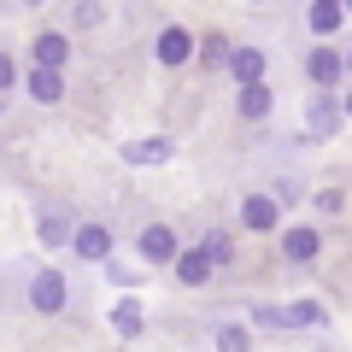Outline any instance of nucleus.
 Here are the masks:
<instances>
[{
    "instance_id": "f257e3e1",
    "label": "nucleus",
    "mask_w": 352,
    "mask_h": 352,
    "mask_svg": "<svg viewBox=\"0 0 352 352\" xmlns=\"http://www.w3.org/2000/svg\"><path fill=\"white\" fill-rule=\"evenodd\" d=\"M141 258H147V264H176V235H170V223H147V229H141Z\"/></svg>"
},
{
    "instance_id": "f03ea898",
    "label": "nucleus",
    "mask_w": 352,
    "mask_h": 352,
    "mask_svg": "<svg viewBox=\"0 0 352 352\" xmlns=\"http://www.w3.org/2000/svg\"><path fill=\"white\" fill-rule=\"evenodd\" d=\"M65 294H71V288H65V276H59V270H41V276L30 282V305H36V311H59V305H65Z\"/></svg>"
},
{
    "instance_id": "7ed1b4c3",
    "label": "nucleus",
    "mask_w": 352,
    "mask_h": 352,
    "mask_svg": "<svg viewBox=\"0 0 352 352\" xmlns=\"http://www.w3.org/2000/svg\"><path fill=\"white\" fill-rule=\"evenodd\" d=\"M71 252H82L88 264H100L106 252H112V229H106V223H82V229H76V241H71Z\"/></svg>"
},
{
    "instance_id": "20e7f679",
    "label": "nucleus",
    "mask_w": 352,
    "mask_h": 352,
    "mask_svg": "<svg viewBox=\"0 0 352 352\" xmlns=\"http://www.w3.org/2000/svg\"><path fill=\"white\" fill-rule=\"evenodd\" d=\"M305 71H311V82H317V88H329V82H340V71H346V59H340L335 47H317L311 59H305Z\"/></svg>"
},
{
    "instance_id": "39448f33",
    "label": "nucleus",
    "mask_w": 352,
    "mask_h": 352,
    "mask_svg": "<svg viewBox=\"0 0 352 352\" xmlns=\"http://www.w3.org/2000/svg\"><path fill=\"white\" fill-rule=\"evenodd\" d=\"M229 71H235L241 88L264 82V53H258V47H235V53H229Z\"/></svg>"
},
{
    "instance_id": "423d86ee",
    "label": "nucleus",
    "mask_w": 352,
    "mask_h": 352,
    "mask_svg": "<svg viewBox=\"0 0 352 352\" xmlns=\"http://www.w3.org/2000/svg\"><path fill=\"white\" fill-rule=\"evenodd\" d=\"M335 124H340V106L329 100V94H317V100H311V118H305V135L323 141V135H335Z\"/></svg>"
},
{
    "instance_id": "0eeeda50",
    "label": "nucleus",
    "mask_w": 352,
    "mask_h": 352,
    "mask_svg": "<svg viewBox=\"0 0 352 352\" xmlns=\"http://www.w3.org/2000/svg\"><path fill=\"white\" fill-rule=\"evenodd\" d=\"M194 59V36L188 30H164L159 36V65H188Z\"/></svg>"
},
{
    "instance_id": "6e6552de",
    "label": "nucleus",
    "mask_w": 352,
    "mask_h": 352,
    "mask_svg": "<svg viewBox=\"0 0 352 352\" xmlns=\"http://www.w3.org/2000/svg\"><path fill=\"white\" fill-rule=\"evenodd\" d=\"M206 276H212V258H206L200 247H194V252H176V282H182V288H200Z\"/></svg>"
},
{
    "instance_id": "1a4fd4ad",
    "label": "nucleus",
    "mask_w": 352,
    "mask_h": 352,
    "mask_svg": "<svg viewBox=\"0 0 352 352\" xmlns=\"http://www.w3.org/2000/svg\"><path fill=\"white\" fill-rule=\"evenodd\" d=\"M317 247H323V241H317V229H288V235H282V252H288L294 264H311Z\"/></svg>"
},
{
    "instance_id": "9d476101",
    "label": "nucleus",
    "mask_w": 352,
    "mask_h": 352,
    "mask_svg": "<svg viewBox=\"0 0 352 352\" xmlns=\"http://www.w3.org/2000/svg\"><path fill=\"white\" fill-rule=\"evenodd\" d=\"M65 59H71V41H65V36H53V30L36 36V65H41V71H59Z\"/></svg>"
},
{
    "instance_id": "9b49d317",
    "label": "nucleus",
    "mask_w": 352,
    "mask_h": 352,
    "mask_svg": "<svg viewBox=\"0 0 352 352\" xmlns=\"http://www.w3.org/2000/svg\"><path fill=\"white\" fill-rule=\"evenodd\" d=\"M124 159H129V164H164V159H170V141H164V135H153V141H129Z\"/></svg>"
},
{
    "instance_id": "f8f14e48",
    "label": "nucleus",
    "mask_w": 352,
    "mask_h": 352,
    "mask_svg": "<svg viewBox=\"0 0 352 352\" xmlns=\"http://www.w3.org/2000/svg\"><path fill=\"white\" fill-rule=\"evenodd\" d=\"M340 24H346V6H340V0H317L311 6V30L317 36H335Z\"/></svg>"
},
{
    "instance_id": "ddd939ff",
    "label": "nucleus",
    "mask_w": 352,
    "mask_h": 352,
    "mask_svg": "<svg viewBox=\"0 0 352 352\" xmlns=\"http://www.w3.org/2000/svg\"><path fill=\"white\" fill-rule=\"evenodd\" d=\"M30 94H36L41 106H53V100L65 94V76H59V71H41V65H36V71H30Z\"/></svg>"
},
{
    "instance_id": "4468645a",
    "label": "nucleus",
    "mask_w": 352,
    "mask_h": 352,
    "mask_svg": "<svg viewBox=\"0 0 352 352\" xmlns=\"http://www.w3.org/2000/svg\"><path fill=\"white\" fill-rule=\"evenodd\" d=\"M241 217H247V229H270L276 223V200H270V194H252V200L241 206Z\"/></svg>"
},
{
    "instance_id": "2eb2a0df",
    "label": "nucleus",
    "mask_w": 352,
    "mask_h": 352,
    "mask_svg": "<svg viewBox=\"0 0 352 352\" xmlns=\"http://www.w3.org/2000/svg\"><path fill=\"white\" fill-rule=\"evenodd\" d=\"M112 329H118V335H141V300H118L112 305Z\"/></svg>"
},
{
    "instance_id": "dca6fc26",
    "label": "nucleus",
    "mask_w": 352,
    "mask_h": 352,
    "mask_svg": "<svg viewBox=\"0 0 352 352\" xmlns=\"http://www.w3.org/2000/svg\"><path fill=\"white\" fill-rule=\"evenodd\" d=\"M282 317H288V329H317V323H323V305L300 300V305H282Z\"/></svg>"
},
{
    "instance_id": "f3484780",
    "label": "nucleus",
    "mask_w": 352,
    "mask_h": 352,
    "mask_svg": "<svg viewBox=\"0 0 352 352\" xmlns=\"http://www.w3.org/2000/svg\"><path fill=\"white\" fill-rule=\"evenodd\" d=\"M241 112L258 124V118H270V88L264 82H252V88H241Z\"/></svg>"
},
{
    "instance_id": "a211bd4d",
    "label": "nucleus",
    "mask_w": 352,
    "mask_h": 352,
    "mask_svg": "<svg viewBox=\"0 0 352 352\" xmlns=\"http://www.w3.org/2000/svg\"><path fill=\"white\" fill-rule=\"evenodd\" d=\"M217 352H252V335L241 323H223L217 329Z\"/></svg>"
},
{
    "instance_id": "6ab92c4d",
    "label": "nucleus",
    "mask_w": 352,
    "mask_h": 352,
    "mask_svg": "<svg viewBox=\"0 0 352 352\" xmlns=\"http://www.w3.org/2000/svg\"><path fill=\"white\" fill-rule=\"evenodd\" d=\"M41 241H47V247H65V241H76L71 217H41Z\"/></svg>"
},
{
    "instance_id": "aec40b11",
    "label": "nucleus",
    "mask_w": 352,
    "mask_h": 352,
    "mask_svg": "<svg viewBox=\"0 0 352 352\" xmlns=\"http://www.w3.org/2000/svg\"><path fill=\"white\" fill-rule=\"evenodd\" d=\"M200 252L212 258V270H217V264H229V258H235V252H229V235H223V229H212V235L200 241Z\"/></svg>"
},
{
    "instance_id": "412c9836",
    "label": "nucleus",
    "mask_w": 352,
    "mask_h": 352,
    "mask_svg": "<svg viewBox=\"0 0 352 352\" xmlns=\"http://www.w3.org/2000/svg\"><path fill=\"white\" fill-rule=\"evenodd\" d=\"M229 53H235V47H229L223 36H206V41H200V59H206V71H217V59H229Z\"/></svg>"
},
{
    "instance_id": "4be33fe9",
    "label": "nucleus",
    "mask_w": 352,
    "mask_h": 352,
    "mask_svg": "<svg viewBox=\"0 0 352 352\" xmlns=\"http://www.w3.org/2000/svg\"><path fill=\"white\" fill-rule=\"evenodd\" d=\"M76 24L94 30V24H100V6H94V0H82V6H76Z\"/></svg>"
},
{
    "instance_id": "5701e85b",
    "label": "nucleus",
    "mask_w": 352,
    "mask_h": 352,
    "mask_svg": "<svg viewBox=\"0 0 352 352\" xmlns=\"http://www.w3.org/2000/svg\"><path fill=\"white\" fill-rule=\"evenodd\" d=\"M18 82V71H12V59H6V53H0V94H6V88Z\"/></svg>"
},
{
    "instance_id": "b1692460",
    "label": "nucleus",
    "mask_w": 352,
    "mask_h": 352,
    "mask_svg": "<svg viewBox=\"0 0 352 352\" xmlns=\"http://www.w3.org/2000/svg\"><path fill=\"white\" fill-rule=\"evenodd\" d=\"M340 6H346V12H352V0H340Z\"/></svg>"
},
{
    "instance_id": "393cba45",
    "label": "nucleus",
    "mask_w": 352,
    "mask_h": 352,
    "mask_svg": "<svg viewBox=\"0 0 352 352\" xmlns=\"http://www.w3.org/2000/svg\"><path fill=\"white\" fill-rule=\"evenodd\" d=\"M24 6H41V0H24Z\"/></svg>"
},
{
    "instance_id": "a878e982",
    "label": "nucleus",
    "mask_w": 352,
    "mask_h": 352,
    "mask_svg": "<svg viewBox=\"0 0 352 352\" xmlns=\"http://www.w3.org/2000/svg\"><path fill=\"white\" fill-rule=\"evenodd\" d=\"M346 112H352V94H346Z\"/></svg>"
},
{
    "instance_id": "bb28decb",
    "label": "nucleus",
    "mask_w": 352,
    "mask_h": 352,
    "mask_svg": "<svg viewBox=\"0 0 352 352\" xmlns=\"http://www.w3.org/2000/svg\"><path fill=\"white\" fill-rule=\"evenodd\" d=\"M346 71H352V59H346Z\"/></svg>"
}]
</instances>
